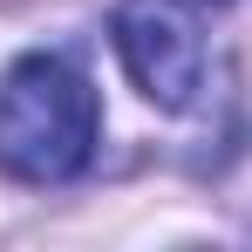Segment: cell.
Returning a JSON list of instances; mask_svg holds the SVG:
<instances>
[{"label":"cell","mask_w":252,"mask_h":252,"mask_svg":"<svg viewBox=\"0 0 252 252\" xmlns=\"http://www.w3.org/2000/svg\"><path fill=\"white\" fill-rule=\"evenodd\" d=\"M95 89L68 55H21L0 75V170L14 184H68L95 157Z\"/></svg>","instance_id":"cell-1"},{"label":"cell","mask_w":252,"mask_h":252,"mask_svg":"<svg viewBox=\"0 0 252 252\" xmlns=\"http://www.w3.org/2000/svg\"><path fill=\"white\" fill-rule=\"evenodd\" d=\"M109 41L157 109H191V95L205 89V34L184 0H123L109 14Z\"/></svg>","instance_id":"cell-2"}]
</instances>
